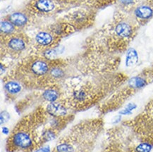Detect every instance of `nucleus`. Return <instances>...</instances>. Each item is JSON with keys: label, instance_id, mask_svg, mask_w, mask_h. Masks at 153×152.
Listing matches in <instances>:
<instances>
[{"label": "nucleus", "instance_id": "obj_1", "mask_svg": "<svg viewBox=\"0 0 153 152\" xmlns=\"http://www.w3.org/2000/svg\"><path fill=\"white\" fill-rule=\"evenodd\" d=\"M46 111L50 116L53 117H64L68 116L67 108L60 103L50 102L46 108Z\"/></svg>", "mask_w": 153, "mask_h": 152}, {"label": "nucleus", "instance_id": "obj_2", "mask_svg": "<svg viewBox=\"0 0 153 152\" xmlns=\"http://www.w3.org/2000/svg\"><path fill=\"white\" fill-rule=\"evenodd\" d=\"M30 71L33 75L42 76L49 71V66L45 61L41 59L35 60L31 63Z\"/></svg>", "mask_w": 153, "mask_h": 152}, {"label": "nucleus", "instance_id": "obj_3", "mask_svg": "<svg viewBox=\"0 0 153 152\" xmlns=\"http://www.w3.org/2000/svg\"><path fill=\"white\" fill-rule=\"evenodd\" d=\"M117 34L121 38H129L132 34V29L127 23H121L117 25L115 28Z\"/></svg>", "mask_w": 153, "mask_h": 152}, {"label": "nucleus", "instance_id": "obj_4", "mask_svg": "<svg viewBox=\"0 0 153 152\" xmlns=\"http://www.w3.org/2000/svg\"><path fill=\"white\" fill-rule=\"evenodd\" d=\"M9 47L14 52H21L25 47V44L22 39L20 38H12L8 43Z\"/></svg>", "mask_w": 153, "mask_h": 152}, {"label": "nucleus", "instance_id": "obj_5", "mask_svg": "<svg viewBox=\"0 0 153 152\" xmlns=\"http://www.w3.org/2000/svg\"><path fill=\"white\" fill-rule=\"evenodd\" d=\"M35 7L40 11L48 12L54 9V4L51 0H38L35 3Z\"/></svg>", "mask_w": 153, "mask_h": 152}, {"label": "nucleus", "instance_id": "obj_6", "mask_svg": "<svg viewBox=\"0 0 153 152\" xmlns=\"http://www.w3.org/2000/svg\"><path fill=\"white\" fill-rule=\"evenodd\" d=\"M138 55L136 50L134 49H130L128 51L126 57V65L128 67H131L138 63Z\"/></svg>", "mask_w": 153, "mask_h": 152}, {"label": "nucleus", "instance_id": "obj_7", "mask_svg": "<svg viewBox=\"0 0 153 152\" xmlns=\"http://www.w3.org/2000/svg\"><path fill=\"white\" fill-rule=\"evenodd\" d=\"M35 40H36V42L40 45L48 46L52 43L53 38L49 33L41 32L37 35L36 37H35Z\"/></svg>", "mask_w": 153, "mask_h": 152}, {"label": "nucleus", "instance_id": "obj_8", "mask_svg": "<svg viewBox=\"0 0 153 152\" xmlns=\"http://www.w3.org/2000/svg\"><path fill=\"white\" fill-rule=\"evenodd\" d=\"M146 80L143 78V77H139V76L133 77L128 81V85L131 88L133 89H140L146 86Z\"/></svg>", "mask_w": 153, "mask_h": 152}, {"label": "nucleus", "instance_id": "obj_9", "mask_svg": "<svg viewBox=\"0 0 153 152\" xmlns=\"http://www.w3.org/2000/svg\"><path fill=\"white\" fill-rule=\"evenodd\" d=\"M5 89L7 92L12 94H16L21 90V86L19 83L15 81H9L5 84Z\"/></svg>", "mask_w": 153, "mask_h": 152}, {"label": "nucleus", "instance_id": "obj_10", "mask_svg": "<svg viewBox=\"0 0 153 152\" xmlns=\"http://www.w3.org/2000/svg\"><path fill=\"white\" fill-rule=\"evenodd\" d=\"M9 19H10L11 22L12 23L13 25H19V26L24 25L25 23H26L27 21L26 17L21 13H13V14L11 15Z\"/></svg>", "mask_w": 153, "mask_h": 152}, {"label": "nucleus", "instance_id": "obj_11", "mask_svg": "<svg viewBox=\"0 0 153 152\" xmlns=\"http://www.w3.org/2000/svg\"><path fill=\"white\" fill-rule=\"evenodd\" d=\"M136 14L137 16L141 18H150L152 15V10L150 7L143 6L138 7L136 10Z\"/></svg>", "mask_w": 153, "mask_h": 152}, {"label": "nucleus", "instance_id": "obj_12", "mask_svg": "<svg viewBox=\"0 0 153 152\" xmlns=\"http://www.w3.org/2000/svg\"><path fill=\"white\" fill-rule=\"evenodd\" d=\"M43 98L50 102H54L59 98L58 91L53 89H48L43 92Z\"/></svg>", "mask_w": 153, "mask_h": 152}, {"label": "nucleus", "instance_id": "obj_13", "mask_svg": "<svg viewBox=\"0 0 153 152\" xmlns=\"http://www.w3.org/2000/svg\"><path fill=\"white\" fill-rule=\"evenodd\" d=\"M152 145L150 142H144L137 146L136 148V152H150L152 149Z\"/></svg>", "mask_w": 153, "mask_h": 152}, {"label": "nucleus", "instance_id": "obj_14", "mask_svg": "<svg viewBox=\"0 0 153 152\" xmlns=\"http://www.w3.org/2000/svg\"><path fill=\"white\" fill-rule=\"evenodd\" d=\"M13 30V27L10 22L8 21H2L1 23V32L10 33Z\"/></svg>", "mask_w": 153, "mask_h": 152}, {"label": "nucleus", "instance_id": "obj_15", "mask_svg": "<svg viewBox=\"0 0 153 152\" xmlns=\"http://www.w3.org/2000/svg\"><path fill=\"white\" fill-rule=\"evenodd\" d=\"M136 104H133V103H130L127 105L126 107L123 110H121L120 112H119V114L120 115H129L132 114V111L134 109L136 108Z\"/></svg>", "mask_w": 153, "mask_h": 152}, {"label": "nucleus", "instance_id": "obj_16", "mask_svg": "<svg viewBox=\"0 0 153 152\" xmlns=\"http://www.w3.org/2000/svg\"><path fill=\"white\" fill-rule=\"evenodd\" d=\"M50 74L55 78H60L64 75V72L59 68H53L50 71Z\"/></svg>", "mask_w": 153, "mask_h": 152}, {"label": "nucleus", "instance_id": "obj_17", "mask_svg": "<svg viewBox=\"0 0 153 152\" xmlns=\"http://www.w3.org/2000/svg\"><path fill=\"white\" fill-rule=\"evenodd\" d=\"M9 119V115L6 111L1 112V124L2 125Z\"/></svg>", "mask_w": 153, "mask_h": 152}, {"label": "nucleus", "instance_id": "obj_18", "mask_svg": "<svg viewBox=\"0 0 153 152\" xmlns=\"http://www.w3.org/2000/svg\"><path fill=\"white\" fill-rule=\"evenodd\" d=\"M35 152H50V148L48 146H47V147L40 148V149H38Z\"/></svg>", "mask_w": 153, "mask_h": 152}, {"label": "nucleus", "instance_id": "obj_19", "mask_svg": "<svg viewBox=\"0 0 153 152\" xmlns=\"http://www.w3.org/2000/svg\"><path fill=\"white\" fill-rule=\"evenodd\" d=\"M120 1L123 4H129L133 2V0H120Z\"/></svg>", "mask_w": 153, "mask_h": 152}]
</instances>
